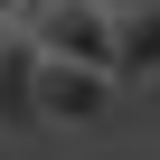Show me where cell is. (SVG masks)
Here are the masks:
<instances>
[{"label": "cell", "mask_w": 160, "mask_h": 160, "mask_svg": "<svg viewBox=\"0 0 160 160\" xmlns=\"http://www.w3.org/2000/svg\"><path fill=\"white\" fill-rule=\"evenodd\" d=\"M28 38L47 57L113 66V0H28Z\"/></svg>", "instance_id": "cell-2"}, {"label": "cell", "mask_w": 160, "mask_h": 160, "mask_svg": "<svg viewBox=\"0 0 160 160\" xmlns=\"http://www.w3.org/2000/svg\"><path fill=\"white\" fill-rule=\"evenodd\" d=\"M113 66H85V57H38V132H94L104 104H113Z\"/></svg>", "instance_id": "cell-1"}, {"label": "cell", "mask_w": 160, "mask_h": 160, "mask_svg": "<svg viewBox=\"0 0 160 160\" xmlns=\"http://www.w3.org/2000/svg\"><path fill=\"white\" fill-rule=\"evenodd\" d=\"M0 19H28V0H0Z\"/></svg>", "instance_id": "cell-5"}, {"label": "cell", "mask_w": 160, "mask_h": 160, "mask_svg": "<svg viewBox=\"0 0 160 160\" xmlns=\"http://www.w3.org/2000/svg\"><path fill=\"white\" fill-rule=\"evenodd\" d=\"M38 38H28V19H0V132H28L38 122Z\"/></svg>", "instance_id": "cell-3"}, {"label": "cell", "mask_w": 160, "mask_h": 160, "mask_svg": "<svg viewBox=\"0 0 160 160\" xmlns=\"http://www.w3.org/2000/svg\"><path fill=\"white\" fill-rule=\"evenodd\" d=\"M113 85H160V0H113Z\"/></svg>", "instance_id": "cell-4"}]
</instances>
